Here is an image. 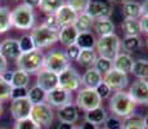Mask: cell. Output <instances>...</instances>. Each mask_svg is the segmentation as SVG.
<instances>
[{"label":"cell","instance_id":"6da1fadb","mask_svg":"<svg viewBox=\"0 0 148 129\" xmlns=\"http://www.w3.org/2000/svg\"><path fill=\"white\" fill-rule=\"evenodd\" d=\"M136 103L133 101L130 94L124 90H117L110 98V111L115 116L127 117L134 114Z\"/></svg>","mask_w":148,"mask_h":129},{"label":"cell","instance_id":"7a4b0ae2","mask_svg":"<svg viewBox=\"0 0 148 129\" xmlns=\"http://www.w3.org/2000/svg\"><path fill=\"white\" fill-rule=\"evenodd\" d=\"M16 66L18 67V70L25 71L28 75L38 74L40 70H42L44 66V54L40 49H35L28 53H21L16 59Z\"/></svg>","mask_w":148,"mask_h":129},{"label":"cell","instance_id":"3957f363","mask_svg":"<svg viewBox=\"0 0 148 129\" xmlns=\"http://www.w3.org/2000/svg\"><path fill=\"white\" fill-rule=\"evenodd\" d=\"M12 26L18 30H32L35 26L34 9L25 4H19L10 12Z\"/></svg>","mask_w":148,"mask_h":129},{"label":"cell","instance_id":"277c9868","mask_svg":"<svg viewBox=\"0 0 148 129\" xmlns=\"http://www.w3.org/2000/svg\"><path fill=\"white\" fill-rule=\"evenodd\" d=\"M95 48H97V52L99 53V57H104V58L113 61L115 57L120 53L121 40L116 34L101 36L97 40Z\"/></svg>","mask_w":148,"mask_h":129},{"label":"cell","instance_id":"5b68a950","mask_svg":"<svg viewBox=\"0 0 148 129\" xmlns=\"http://www.w3.org/2000/svg\"><path fill=\"white\" fill-rule=\"evenodd\" d=\"M31 38L35 43L36 49H41V48H48L54 45L58 41L59 38V31L58 30H52V28L47 27L44 25L36 26L31 31Z\"/></svg>","mask_w":148,"mask_h":129},{"label":"cell","instance_id":"8992f818","mask_svg":"<svg viewBox=\"0 0 148 129\" xmlns=\"http://www.w3.org/2000/svg\"><path fill=\"white\" fill-rule=\"evenodd\" d=\"M70 66H71L70 59L67 58L66 53L62 50H52L47 56H44V66H42V68L57 74V75L63 72Z\"/></svg>","mask_w":148,"mask_h":129},{"label":"cell","instance_id":"52a82bcc","mask_svg":"<svg viewBox=\"0 0 148 129\" xmlns=\"http://www.w3.org/2000/svg\"><path fill=\"white\" fill-rule=\"evenodd\" d=\"M85 13L93 19L110 18L113 13V5L110 0H89Z\"/></svg>","mask_w":148,"mask_h":129},{"label":"cell","instance_id":"ba28073f","mask_svg":"<svg viewBox=\"0 0 148 129\" xmlns=\"http://www.w3.org/2000/svg\"><path fill=\"white\" fill-rule=\"evenodd\" d=\"M76 106L86 112L89 110L102 106V99L95 92V89L82 88V89H79L77 97H76Z\"/></svg>","mask_w":148,"mask_h":129},{"label":"cell","instance_id":"9c48e42d","mask_svg":"<svg viewBox=\"0 0 148 129\" xmlns=\"http://www.w3.org/2000/svg\"><path fill=\"white\" fill-rule=\"evenodd\" d=\"M30 119H32L40 128H49L54 119L52 106H49L47 102L34 105Z\"/></svg>","mask_w":148,"mask_h":129},{"label":"cell","instance_id":"30bf717a","mask_svg":"<svg viewBox=\"0 0 148 129\" xmlns=\"http://www.w3.org/2000/svg\"><path fill=\"white\" fill-rule=\"evenodd\" d=\"M81 84H82L81 75L71 66L58 75V87L63 88L67 92L72 93L75 90H79Z\"/></svg>","mask_w":148,"mask_h":129},{"label":"cell","instance_id":"8fae6325","mask_svg":"<svg viewBox=\"0 0 148 129\" xmlns=\"http://www.w3.org/2000/svg\"><path fill=\"white\" fill-rule=\"evenodd\" d=\"M45 102L52 107H63L68 103H72V93L67 92L61 87H57L47 93V101Z\"/></svg>","mask_w":148,"mask_h":129},{"label":"cell","instance_id":"7c38bea8","mask_svg":"<svg viewBox=\"0 0 148 129\" xmlns=\"http://www.w3.org/2000/svg\"><path fill=\"white\" fill-rule=\"evenodd\" d=\"M31 111H32V103L30 102L27 97L12 99V102H10V114L16 121L28 119L31 116Z\"/></svg>","mask_w":148,"mask_h":129},{"label":"cell","instance_id":"4fadbf2b","mask_svg":"<svg viewBox=\"0 0 148 129\" xmlns=\"http://www.w3.org/2000/svg\"><path fill=\"white\" fill-rule=\"evenodd\" d=\"M103 81L111 88V90H116V92L124 90V88H126L127 84H129L127 74L117 71L115 68H112L110 72L103 75Z\"/></svg>","mask_w":148,"mask_h":129},{"label":"cell","instance_id":"5bb4252c","mask_svg":"<svg viewBox=\"0 0 148 129\" xmlns=\"http://www.w3.org/2000/svg\"><path fill=\"white\" fill-rule=\"evenodd\" d=\"M127 93L136 105L148 106V81L147 80H136L133 83Z\"/></svg>","mask_w":148,"mask_h":129},{"label":"cell","instance_id":"9a60e30c","mask_svg":"<svg viewBox=\"0 0 148 129\" xmlns=\"http://www.w3.org/2000/svg\"><path fill=\"white\" fill-rule=\"evenodd\" d=\"M36 85L48 93L58 87V75L42 68L36 74Z\"/></svg>","mask_w":148,"mask_h":129},{"label":"cell","instance_id":"2e32d148","mask_svg":"<svg viewBox=\"0 0 148 129\" xmlns=\"http://www.w3.org/2000/svg\"><path fill=\"white\" fill-rule=\"evenodd\" d=\"M56 17H57V19H58L59 26H61V27H64V26H72L75 23L77 17H79V13L76 12L75 9H72L70 5H67L66 3H64V4L58 9V12L56 13Z\"/></svg>","mask_w":148,"mask_h":129},{"label":"cell","instance_id":"e0dca14e","mask_svg":"<svg viewBox=\"0 0 148 129\" xmlns=\"http://www.w3.org/2000/svg\"><path fill=\"white\" fill-rule=\"evenodd\" d=\"M0 53H1L7 59H14V61H16V59L19 57V54H21L18 40L5 39L4 41H1Z\"/></svg>","mask_w":148,"mask_h":129},{"label":"cell","instance_id":"ac0fdd59","mask_svg":"<svg viewBox=\"0 0 148 129\" xmlns=\"http://www.w3.org/2000/svg\"><path fill=\"white\" fill-rule=\"evenodd\" d=\"M57 114H58V119L61 123H68L73 125V123H76L79 119L77 108L73 103H68L63 107H59Z\"/></svg>","mask_w":148,"mask_h":129},{"label":"cell","instance_id":"d6986e66","mask_svg":"<svg viewBox=\"0 0 148 129\" xmlns=\"http://www.w3.org/2000/svg\"><path fill=\"white\" fill-rule=\"evenodd\" d=\"M133 65H134V61H133L132 56L127 53H119L112 61V67L115 70L121 71V72L125 74L132 72Z\"/></svg>","mask_w":148,"mask_h":129},{"label":"cell","instance_id":"ffe728a7","mask_svg":"<svg viewBox=\"0 0 148 129\" xmlns=\"http://www.w3.org/2000/svg\"><path fill=\"white\" fill-rule=\"evenodd\" d=\"M81 80H82V85H85V88L95 89V88L103 81V76H102L94 67H90V68H86L84 75L81 76Z\"/></svg>","mask_w":148,"mask_h":129},{"label":"cell","instance_id":"44dd1931","mask_svg":"<svg viewBox=\"0 0 148 129\" xmlns=\"http://www.w3.org/2000/svg\"><path fill=\"white\" fill-rule=\"evenodd\" d=\"M77 30L72 26H64V27H61L59 30V38H58V41H61L62 45L64 47H70V45L75 44L76 43V39H77Z\"/></svg>","mask_w":148,"mask_h":129},{"label":"cell","instance_id":"7402d4cb","mask_svg":"<svg viewBox=\"0 0 148 129\" xmlns=\"http://www.w3.org/2000/svg\"><path fill=\"white\" fill-rule=\"evenodd\" d=\"M122 14L125 18L130 19H139L143 16V10H142V4L138 1H133V0H127L124 5H122Z\"/></svg>","mask_w":148,"mask_h":129},{"label":"cell","instance_id":"603a6c76","mask_svg":"<svg viewBox=\"0 0 148 129\" xmlns=\"http://www.w3.org/2000/svg\"><path fill=\"white\" fill-rule=\"evenodd\" d=\"M107 119V112L102 106L99 107H95L93 110H89L85 112V121L90 123V124H94V125H101V124H104Z\"/></svg>","mask_w":148,"mask_h":129},{"label":"cell","instance_id":"cb8c5ba5","mask_svg":"<svg viewBox=\"0 0 148 129\" xmlns=\"http://www.w3.org/2000/svg\"><path fill=\"white\" fill-rule=\"evenodd\" d=\"M75 44L77 45L81 50H90V49H94L95 48L97 39H95L94 34H92L90 31H88V32H80L77 35V39H76Z\"/></svg>","mask_w":148,"mask_h":129},{"label":"cell","instance_id":"d4e9b609","mask_svg":"<svg viewBox=\"0 0 148 129\" xmlns=\"http://www.w3.org/2000/svg\"><path fill=\"white\" fill-rule=\"evenodd\" d=\"M93 28L101 36H106L115 34V25L110 18H103V19H95Z\"/></svg>","mask_w":148,"mask_h":129},{"label":"cell","instance_id":"484cf974","mask_svg":"<svg viewBox=\"0 0 148 129\" xmlns=\"http://www.w3.org/2000/svg\"><path fill=\"white\" fill-rule=\"evenodd\" d=\"M121 28L126 36H139L142 34L139 19L124 18V21L121 22Z\"/></svg>","mask_w":148,"mask_h":129},{"label":"cell","instance_id":"4316f807","mask_svg":"<svg viewBox=\"0 0 148 129\" xmlns=\"http://www.w3.org/2000/svg\"><path fill=\"white\" fill-rule=\"evenodd\" d=\"M93 25H94V19H93L89 14L82 12V13H79L77 19H76V22L73 23V27L80 34V32H88V31H90Z\"/></svg>","mask_w":148,"mask_h":129},{"label":"cell","instance_id":"83f0119b","mask_svg":"<svg viewBox=\"0 0 148 129\" xmlns=\"http://www.w3.org/2000/svg\"><path fill=\"white\" fill-rule=\"evenodd\" d=\"M132 74L135 77H138V80H147L148 79V61L147 59H136V61H134Z\"/></svg>","mask_w":148,"mask_h":129},{"label":"cell","instance_id":"f1b7e54d","mask_svg":"<svg viewBox=\"0 0 148 129\" xmlns=\"http://www.w3.org/2000/svg\"><path fill=\"white\" fill-rule=\"evenodd\" d=\"M27 98L30 99V102L34 105H39V103H44L47 101V92L42 90L40 87L35 85V87L30 88L27 92Z\"/></svg>","mask_w":148,"mask_h":129},{"label":"cell","instance_id":"f546056e","mask_svg":"<svg viewBox=\"0 0 148 129\" xmlns=\"http://www.w3.org/2000/svg\"><path fill=\"white\" fill-rule=\"evenodd\" d=\"M121 129H146L144 128L143 117L136 114H132L130 116L125 117L122 120V127Z\"/></svg>","mask_w":148,"mask_h":129},{"label":"cell","instance_id":"4dcf8cb0","mask_svg":"<svg viewBox=\"0 0 148 129\" xmlns=\"http://www.w3.org/2000/svg\"><path fill=\"white\" fill-rule=\"evenodd\" d=\"M97 61V54L94 49H90V50H81L80 52V56L77 58L79 65H81L82 67H94V63Z\"/></svg>","mask_w":148,"mask_h":129},{"label":"cell","instance_id":"1f68e13d","mask_svg":"<svg viewBox=\"0 0 148 129\" xmlns=\"http://www.w3.org/2000/svg\"><path fill=\"white\" fill-rule=\"evenodd\" d=\"M64 3V0H40L39 8L48 14H56Z\"/></svg>","mask_w":148,"mask_h":129},{"label":"cell","instance_id":"d6a6232c","mask_svg":"<svg viewBox=\"0 0 148 129\" xmlns=\"http://www.w3.org/2000/svg\"><path fill=\"white\" fill-rule=\"evenodd\" d=\"M28 83H30V75L22 70L13 71V79H12V85L13 88H27Z\"/></svg>","mask_w":148,"mask_h":129},{"label":"cell","instance_id":"836d02e7","mask_svg":"<svg viewBox=\"0 0 148 129\" xmlns=\"http://www.w3.org/2000/svg\"><path fill=\"white\" fill-rule=\"evenodd\" d=\"M142 45V40L139 36H125L121 41V47L122 49L126 52L127 54L130 52H135L140 48Z\"/></svg>","mask_w":148,"mask_h":129},{"label":"cell","instance_id":"e575fe53","mask_svg":"<svg viewBox=\"0 0 148 129\" xmlns=\"http://www.w3.org/2000/svg\"><path fill=\"white\" fill-rule=\"evenodd\" d=\"M12 19H10V10L7 7H0V35L5 34L12 28Z\"/></svg>","mask_w":148,"mask_h":129},{"label":"cell","instance_id":"d590c367","mask_svg":"<svg viewBox=\"0 0 148 129\" xmlns=\"http://www.w3.org/2000/svg\"><path fill=\"white\" fill-rule=\"evenodd\" d=\"M94 68L98 71L101 75H106L107 72H110L112 70V61L107 59L104 57H97V61L94 63Z\"/></svg>","mask_w":148,"mask_h":129},{"label":"cell","instance_id":"8d00e7d4","mask_svg":"<svg viewBox=\"0 0 148 129\" xmlns=\"http://www.w3.org/2000/svg\"><path fill=\"white\" fill-rule=\"evenodd\" d=\"M18 44H19L21 53H28V52H32L36 49L35 43H34L31 35H22L21 39L18 40Z\"/></svg>","mask_w":148,"mask_h":129},{"label":"cell","instance_id":"74e56055","mask_svg":"<svg viewBox=\"0 0 148 129\" xmlns=\"http://www.w3.org/2000/svg\"><path fill=\"white\" fill-rule=\"evenodd\" d=\"M12 89H13V87L10 85V83L5 81V80L3 79V76L0 75V102L10 99Z\"/></svg>","mask_w":148,"mask_h":129},{"label":"cell","instance_id":"f35d334b","mask_svg":"<svg viewBox=\"0 0 148 129\" xmlns=\"http://www.w3.org/2000/svg\"><path fill=\"white\" fill-rule=\"evenodd\" d=\"M14 129H41L34 121L32 119H23V120H17L14 124Z\"/></svg>","mask_w":148,"mask_h":129},{"label":"cell","instance_id":"ab89813d","mask_svg":"<svg viewBox=\"0 0 148 129\" xmlns=\"http://www.w3.org/2000/svg\"><path fill=\"white\" fill-rule=\"evenodd\" d=\"M88 3H89V0H66V4L70 5L77 13L85 12V9L88 7Z\"/></svg>","mask_w":148,"mask_h":129},{"label":"cell","instance_id":"60d3db41","mask_svg":"<svg viewBox=\"0 0 148 129\" xmlns=\"http://www.w3.org/2000/svg\"><path fill=\"white\" fill-rule=\"evenodd\" d=\"M122 127V120L119 116H107L106 121H104V128L106 129H121Z\"/></svg>","mask_w":148,"mask_h":129},{"label":"cell","instance_id":"b9f144b4","mask_svg":"<svg viewBox=\"0 0 148 129\" xmlns=\"http://www.w3.org/2000/svg\"><path fill=\"white\" fill-rule=\"evenodd\" d=\"M95 92L98 93V96L101 97V99H106L108 97L112 94V90H111V88L108 87L104 81H102L101 84L98 85V87L95 88Z\"/></svg>","mask_w":148,"mask_h":129},{"label":"cell","instance_id":"7bdbcfd3","mask_svg":"<svg viewBox=\"0 0 148 129\" xmlns=\"http://www.w3.org/2000/svg\"><path fill=\"white\" fill-rule=\"evenodd\" d=\"M80 52H81V49L77 47V45L72 44V45H70V47L67 48V50L64 52V53H66L67 58L70 59V61H77L79 56H80Z\"/></svg>","mask_w":148,"mask_h":129},{"label":"cell","instance_id":"ee69618b","mask_svg":"<svg viewBox=\"0 0 148 129\" xmlns=\"http://www.w3.org/2000/svg\"><path fill=\"white\" fill-rule=\"evenodd\" d=\"M44 26H47V27L52 28V30H61V26L58 23V19H57L56 14H48L47 19H45V22L42 23Z\"/></svg>","mask_w":148,"mask_h":129},{"label":"cell","instance_id":"f6af8a7d","mask_svg":"<svg viewBox=\"0 0 148 129\" xmlns=\"http://www.w3.org/2000/svg\"><path fill=\"white\" fill-rule=\"evenodd\" d=\"M27 92H28L27 88H13L10 99H17V98H23V97H27Z\"/></svg>","mask_w":148,"mask_h":129},{"label":"cell","instance_id":"bcb514c9","mask_svg":"<svg viewBox=\"0 0 148 129\" xmlns=\"http://www.w3.org/2000/svg\"><path fill=\"white\" fill-rule=\"evenodd\" d=\"M139 23H140L142 32L148 35V16H142L140 18H139Z\"/></svg>","mask_w":148,"mask_h":129},{"label":"cell","instance_id":"7dc6e473","mask_svg":"<svg viewBox=\"0 0 148 129\" xmlns=\"http://www.w3.org/2000/svg\"><path fill=\"white\" fill-rule=\"evenodd\" d=\"M7 68H8V59L0 53V75L4 74L7 71Z\"/></svg>","mask_w":148,"mask_h":129},{"label":"cell","instance_id":"c3c4849f","mask_svg":"<svg viewBox=\"0 0 148 129\" xmlns=\"http://www.w3.org/2000/svg\"><path fill=\"white\" fill-rule=\"evenodd\" d=\"M23 4L34 9V8L39 7V4H40V0H23Z\"/></svg>","mask_w":148,"mask_h":129},{"label":"cell","instance_id":"681fc988","mask_svg":"<svg viewBox=\"0 0 148 129\" xmlns=\"http://www.w3.org/2000/svg\"><path fill=\"white\" fill-rule=\"evenodd\" d=\"M3 79L8 83H12V79H13V71H5L4 74H1Z\"/></svg>","mask_w":148,"mask_h":129},{"label":"cell","instance_id":"f907efd6","mask_svg":"<svg viewBox=\"0 0 148 129\" xmlns=\"http://www.w3.org/2000/svg\"><path fill=\"white\" fill-rule=\"evenodd\" d=\"M80 128H81V129H99L98 127H97V125H94V124H90V123H88V121H85Z\"/></svg>","mask_w":148,"mask_h":129},{"label":"cell","instance_id":"816d5d0a","mask_svg":"<svg viewBox=\"0 0 148 129\" xmlns=\"http://www.w3.org/2000/svg\"><path fill=\"white\" fill-rule=\"evenodd\" d=\"M142 10H143V16H148V0H144L142 4Z\"/></svg>","mask_w":148,"mask_h":129},{"label":"cell","instance_id":"f5cc1de1","mask_svg":"<svg viewBox=\"0 0 148 129\" xmlns=\"http://www.w3.org/2000/svg\"><path fill=\"white\" fill-rule=\"evenodd\" d=\"M72 127H73L72 124H68V123H61V121H59L58 129H71Z\"/></svg>","mask_w":148,"mask_h":129},{"label":"cell","instance_id":"db71d44e","mask_svg":"<svg viewBox=\"0 0 148 129\" xmlns=\"http://www.w3.org/2000/svg\"><path fill=\"white\" fill-rule=\"evenodd\" d=\"M111 3H116V4H121V5H124L125 3L127 1V0H110Z\"/></svg>","mask_w":148,"mask_h":129},{"label":"cell","instance_id":"11a10c76","mask_svg":"<svg viewBox=\"0 0 148 129\" xmlns=\"http://www.w3.org/2000/svg\"><path fill=\"white\" fill-rule=\"evenodd\" d=\"M143 123H144V128L148 129V114H147V115L143 117Z\"/></svg>","mask_w":148,"mask_h":129},{"label":"cell","instance_id":"9f6ffc18","mask_svg":"<svg viewBox=\"0 0 148 129\" xmlns=\"http://www.w3.org/2000/svg\"><path fill=\"white\" fill-rule=\"evenodd\" d=\"M3 114V105H1V102H0V115Z\"/></svg>","mask_w":148,"mask_h":129},{"label":"cell","instance_id":"6f0895ef","mask_svg":"<svg viewBox=\"0 0 148 129\" xmlns=\"http://www.w3.org/2000/svg\"><path fill=\"white\" fill-rule=\"evenodd\" d=\"M71 129H81V128H80V127H75V125H73V127L71 128Z\"/></svg>","mask_w":148,"mask_h":129},{"label":"cell","instance_id":"680465c9","mask_svg":"<svg viewBox=\"0 0 148 129\" xmlns=\"http://www.w3.org/2000/svg\"><path fill=\"white\" fill-rule=\"evenodd\" d=\"M146 44H147V48H148V38H147V40H146Z\"/></svg>","mask_w":148,"mask_h":129},{"label":"cell","instance_id":"91938a15","mask_svg":"<svg viewBox=\"0 0 148 129\" xmlns=\"http://www.w3.org/2000/svg\"><path fill=\"white\" fill-rule=\"evenodd\" d=\"M0 129H8V128H4V127H3V128H0Z\"/></svg>","mask_w":148,"mask_h":129},{"label":"cell","instance_id":"94428289","mask_svg":"<svg viewBox=\"0 0 148 129\" xmlns=\"http://www.w3.org/2000/svg\"><path fill=\"white\" fill-rule=\"evenodd\" d=\"M0 48H1V41H0Z\"/></svg>","mask_w":148,"mask_h":129},{"label":"cell","instance_id":"6125c7cd","mask_svg":"<svg viewBox=\"0 0 148 129\" xmlns=\"http://www.w3.org/2000/svg\"><path fill=\"white\" fill-rule=\"evenodd\" d=\"M12 1H16V0H12Z\"/></svg>","mask_w":148,"mask_h":129},{"label":"cell","instance_id":"be15d7a7","mask_svg":"<svg viewBox=\"0 0 148 129\" xmlns=\"http://www.w3.org/2000/svg\"><path fill=\"white\" fill-rule=\"evenodd\" d=\"M103 129H106V128H103Z\"/></svg>","mask_w":148,"mask_h":129}]
</instances>
